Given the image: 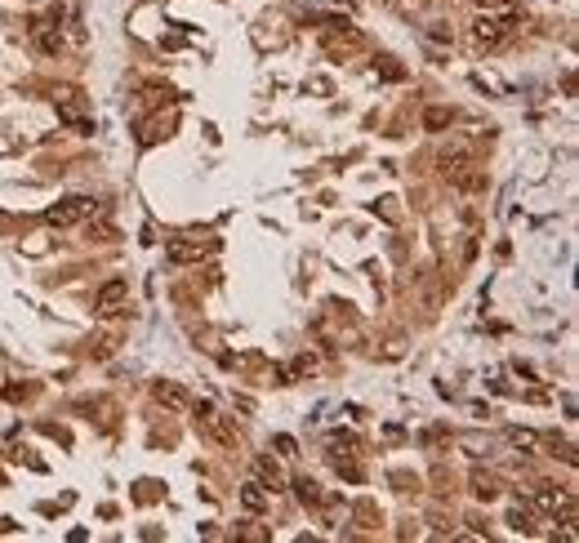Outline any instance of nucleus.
<instances>
[{"label":"nucleus","instance_id":"2","mask_svg":"<svg viewBox=\"0 0 579 543\" xmlns=\"http://www.w3.org/2000/svg\"><path fill=\"white\" fill-rule=\"evenodd\" d=\"M94 214H98L94 196H67V201H58L54 209H45V223L49 227H72L80 219H94Z\"/></svg>","mask_w":579,"mask_h":543},{"label":"nucleus","instance_id":"1","mask_svg":"<svg viewBox=\"0 0 579 543\" xmlns=\"http://www.w3.org/2000/svg\"><path fill=\"white\" fill-rule=\"evenodd\" d=\"M517 27H521V13L499 5L494 13H482V18L472 23V40L482 45V49H494V45H504V40H508Z\"/></svg>","mask_w":579,"mask_h":543},{"label":"nucleus","instance_id":"5","mask_svg":"<svg viewBox=\"0 0 579 543\" xmlns=\"http://www.w3.org/2000/svg\"><path fill=\"white\" fill-rule=\"evenodd\" d=\"M54 103H58V121H67L72 129H80V134H90V129H94V121L80 111V89H58Z\"/></svg>","mask_w":579,"mask_h":543},{"label":"nucleus","instance_id":"6","mask_svg":"<svg viewBox=\"0 0 579 543\" xmlns=\"http://www.w3.org/2000/svg\"><path fill=\"white\" fill-rule=\"evenodd\" d=\"M214 250H219V241H170L165 245V254H170V263H201V258H210Z\"/></svg>","mask_w":579,"mask_h":543},{"label":"nucleus","instance_id":"15","mask_svg":"<svg viewBox=\"0 0 579 543\" xmlns=\"http://www.w3.org/2000/svg\"><path fill=\"white\" fill-rule=\"evenodd\" d=\"M423 125H428V129H445V125H450V111H445V107H433V111L423 116Z\"/></svg>","mask_w":579,"mask_h":543},{"label":"nucleus","instance_id":"11","mask_svg":"<svg viewBox=\"0 0 579 543\" xmlns=\"http://www.w3.org/2000/svg\"><path fill=\"white\" fill-rule=\"evenodd\" d=\"M468 165H472V156L459 152V147H455V152H441V170H445V178H455L459 170H468Z\"/></svg>","mask_w":579,"mask_h":543},{"label":"nucleus","instance_id":"13","mask_svg":"<svg viewBox=\"0 0 579 543\" xmlns=\"http://www.w3.org/2000/svg\"><path fill=\"white\" fill-rule=\"evenodd\" d=\"M294 495H299V503H308V508H317L325 495H321V486L317 481H308V476H299V481H294Z\"/></svg>","mask_w":579,"mask_h":543},{"label":"nucleus","instance_id":"10","mask_svg":"<svg viewBox=\"0 0 579 543\" xmlns=\"http://www.w3.org/2000/svg\"><path fill=\"white\" fill-rule=\"evenodd\" d=\"M201 423H205L210 432H214V441H219V446H237V427H232L227 419H214V415H205Z\"/></svg>","mask_w":579,"mask_h":543},{"label":"nucleus","instance_id":"3","mask_svg":"<svg viewBox=\"0 0 579 543\" xmlns=\"http://www.w3.org/2000/svg\"><path fill=\"white\" fill-rule=\"evenodd\" d=\"M125 299H129V281L125 276H112V281L94 294V312L98 317H116V312L125 307Z\"/></svg>","mask_w":579,"mask_h":543},{"label":"nucleus","instance_id":"9","mask_svg":"<svg viewBox=\"0 0 579 543\" xmlns=\"http://www.w3.org/2000/svg\"><path fill=\"white\" fill-rule=\"evenodd\" d=\"M31 36H36V49H40V54H58V49H63L58 27H49V23H36V27H31Z\"/></svg>","mask_w":579,"mask_h":543},{"label":"nucleus","instance_id":"12","mask_svg":"<svg viewBox=\"0 0 579 543\" xmlns=\"http://www.w3.org/2000/svg\"><path fill=\"white\" fill-rule=\"evenodd\" d=\"M241 503L250 508V512H263V508H268V490H263L259 481H250V486L241 490Z\"/></svg>","mask_w":579,"mask_h":543},{"label":"nucleus","instance_id":"16","mask_svg":"<svg viewBox=\"0 0 579 543\" xmlns=\"http://www.w3.org/2000/svg\"><path fill=\"white\" fill-rule=\"evenodd\" d=\"M27 397H31V388H18V383L5 388V401H27Z\"/></svg>","mask_w":579,"mask_h":543},{"label":"nucleus","instance_id":"4","mask_svg":"<svg viewBox=\"0 0 579 543\" xmlns=\"http://www.w3.org/2000/svg\"><path fill=\"white\" fill-rule=\"evenodd\" d=\"M535 503L543 508L548 517H561V525H575V499L566 495V490H553V486H539V495Z\"/></svg>","mask_w":579,"mask_h":543},{"label":"nucleus","instance_id":"14","mask_svg":"<svg viewBox=\"0 0 579 543\" xmlns=\"http://www.w3.org/2000/svg\"><path fill=\"white\" fill-rule=\"evenodd\" d=\"M472 495H477V499H494L499 490H494V481H490V476H482V472H477V476H472Z\"/></svg>","mask_w":579,"mask_h":543},{"label":"nucleus","instance_id":"17","mask_svg":"<svg viewBox=\"0 0 579 543\" xmlns=\"http://www.w3.org/2000/svg\"><path fill=\"white\" fill-rule=\"evenodd\" d=\"M512 525H517V530H531V517H526V508H512Z\"/></svg>","mask_w":579,"mask_h":543},{"label":"nucleus","instance_id":"7","mask_svg":"<svg viewBox=\"0 0 579 543\" xmlns=\"http://www.w3.org/2000/svg\"><path fill=\"white\" fill-rule=\"evenodd\" d=\"M254 481L268 490V495H281V490H286V472H281L272 459H263V454H259V459H254Z\"/></svg>","mask_w":579,"mask_h":543},{"label":"nucleus","instance_id":"8","mask_svg":"<svg viewBox=\"0 0 579 543\" xmlns=\"http://www.w3.org/2000/svg\"><path fill=\"white\" fill-rule=\"evenodd\" d=\"M152 397L165 405V410H188V392L178 383H152Z\"/></svg>","mask_w":579,"mask_h":543}]
</instances>
